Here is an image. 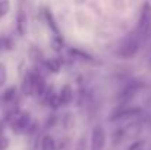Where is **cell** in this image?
<instances>
[{
	"mask_svg": "<svg viewBox=\"0 0 151 150\" xmlns=\"http://www.w3.org/2000/svg\"><path fill=\"white\" fill-rule=\"evenodd\" d=\"M141 40H142V37L138 36L137 33L134 36H131L129 38H126L123 41V44L117 50V56H120L122 59H131V57H134L138 53V50H139Z\"/></svg>",
	"mask_w": 151,
	"mask_h": 150,
	"instance_id": "cell-1",
	"label": "cell"
},
{
	"mask_svg": "<svg viewBox=\"0 0 151 150\" xmlns=\"http://www.w3.org/2000/svg\"><path fill=\"white\" fill-rule=\"evenodd\" d=\"M150 30H151V4L147 1V3H144V6L141 9V15H139L135 33L138 36H141L142 38H145L150 34Z\"/></svg>",
	"mask_w": 151,
	"mask_h": 150,
	"instance_id": "cell-2",
	"label": "cell"
},
{
	"mask_svg": "<svg viewBox=\"0 0 151 150\" xmlns=\"http://www.w3.org/2000/svg\"><path fill=\"white\" fill-rule=\"evenodd\" d=\"M31 127V115L28 112H21L15 115V119L12 121V128L15 133L22 134L25 131H28Z\"/></svg>",
	"mask_w": 151,
	"mask_h": 150,
	"instance_id": "cell-3",
	"label": "cell"
},
{
	"mask_svg": "<svg viewBox=\"0 0 151 150\" xmlns=\"http://www.w3.org/2000/svg\"><path fill=\"white\" fill-rule=\"evenodd\" d=\"M106 146V133L101 125H97L93 128L91 133V144L90 150H103Z\"/></svg>",
	"mask_w": 151,
	"mask_h": 150,
	"instance_id": "cell-4",
	"label": "cell"
},
{
	"mask_svg": "<svg viewBox=\"0 0 151 150\" xmlns=\"http://www.w3.org/2000/svg\"><path fill=\"white\" fill-rule=\"evenodd\" d=\"M141 88H142V84H141L139 81H134V83L128 84V86L120 91L117 100H119L120 103H128V101H131V100L137 96V93H138Z\"/></svg>",
	"mask_w": 151,
	"mask_h": 150,
	"instance_id": "cell-5",
	"label": "cell"
},
{
	"mask_svg": "<svg viewBox=\"0 0 151 150\" xmlns=\"http://www.w3.org/2000/svg\"><path fill=\"white\" fill-rule=\"evenodd\" d=\"M141 115V109L139 107H123L119 109L117 112H114L110 118V121H125V119H134L137 116Z\"/></svg>",
	"mask_w": 151,
	"mask_h": 150,
	"instance_id": "cell-6",
	"label": "cell"
},
{
	"mask_svg": "<svg viewBox=\"0 0 151 150\" xmlns=\"http://www.w3.org/2000/svg\"><path fill=\"white\" fill-rule=\"evenodd\" d=\"M40 75L34 74V72H28L25 77H24V81H22V94L25 96H32L35 94V84H37V80H38Z\"/></svg>",
	"mask_w": 151,
	"mask_h": 150,
	"instance_id": "cell-7",
	"label": "cell"
},
{
	"mask_svg": "<svg viewBox=\"0 0 151 150\" xmlns=\"http://www.w3.org/2000/svg\"><path fill=\"white\" fill-rule=\"evenodd\" d=\"M16 30H18L19 36H25L27 30H28V18H27V13L22 9H19L18 16H16Z\"/></svg>",
	"mask_w": 151,
	"mask_h": 150,
	"instance_id": "cell-8",
	"label": "cell"
},
{
	"mask_svg": "<svg viewBox=\"0 0 151 150\" xmlns=\"http://www.w3.org/2000/svg\"><path fill=\"white\" fill-rule=\"evenodd\" d=\"M59 96H60V100H62V104H69L72 99H73V90L70 88V86H63L62 87V90H60V93H59Z\"/></svg>",
	"mask_w": 151,
	"mask_h": 150,
	"instance_id": "cell-9",
	"label": "cell"
},
{
	"mask_svg": "<svg viewBox=\"0 0 151 150\" xmlns=\"http://www.w3.org/2000/svg\"><path fill=\"white\" fill-rule=\"evenodd\" d=\"M46 68L50 71V72H59L60 71V68H62V62L57 59V57H50V59H47L46 60Z\"/></svg>",
	"mask_w": 151,
	"mask_h": 150,
	"instance_id": "cell-10",
	"label": "cell"
},
{
	"mask_svg": "<svg viewBox=\"0 0 151 150\" xmlns=\"http://www.w3.org/2000/svg\"><path fill=\"white\" fill-rule=\"evenodd\" d=\"M41 150H56V141L51 136H44L41 138Z\"/></svg>",
	"mask_w": 151,
	"mask_h": 150,
	"instance_id": "cell-11",
	"label": "cell"
},
{
	"mask_svg": "<svg viewBox=\"0 0 151 150\" xmlns=\"http://www.w3.org/2000/svg\"><path fill=\"white\" fill-rule=\"evenodd\" d=\"M47 103H49V106H50V107H53V109H57L59 106H62L60 96H59V94H56V93H53V94H50V96L47 97Z\"/></svg>",
	"mask_w": 151,
	"mask_h": 150,
	"instance_id": "cell-12",
	"label": "cell"
},
{
	"mask_svg": "<svg viewBox=\"0 0 151 150\" xmlns=\"http://www.w3.org/2000/svg\"><path fill=\"white\" fill-rule=\"evenodd\" d=\"M15 97H16V88L12 87V88L6 90V93H4V96H3V100H4L6 103H9V101L15 100Z\"/></svg>",
	"mask_w": 151,
	"mask_h": 150,
	"instance_id": "cell-13",
	"label": "cell"
},
{
	"mask_svg": "<svg viewBox=\"0 0 151 150\" xmlns=\"http://www.w3.org/2000/svg\"><path fill=\"white\" fill-rule=\"evenodd\" d=\"M10 9V1L9 0H0V18H3Z\"/></svg>",
	"mask_w": 151,
	"mask_h": 150,
	"instance_id": "cell-14",
	"label": "cell"
},
{
	"mask_svg": "<svg viewBox=\"0 0 151 150\" xmlns=\"http://www.w3.org/2000/svg\"><path fill=\"white\" fill-rule=\"evenodd\" d=\"M7 80V71H6V66L3 63H0V87L6 83Z\"/></svg>",
	"mask_w": 151,
	"mask_h": 150,
	"instance_id": "cell-15",
	"label": "cell"
},
{
	"mask_svg": "<svg viewBox=\"0 0 151 150\" xmlns=\"http://www.w3.org/2000/svg\"><path fill=\"white\" fill-rule=\"evenodd\" d=\"M123 138V130H117L113 136V144H119V141H122Z\"/></svg>",
	"mask_w": 151,
	"mask_h": 150,
	"instance_id": "cell-16",
	"label": "cell"
},
{
	"mask_svg": "<svg viewBox=\"0 0 151 150\" xmlns=\"http://www.w3.org/2000/svg\"><path fill=\"white\" fill-rule=\"evenodd\" d=\"M31 57H32L34 60H40V59L43 57V53H41L38 49L32 47V49H31Z\"/></svg>",
	"mask_w": 151,
	"mask_h": 150,
	"instance_id": "cell-17",
	"label": "cell"
},
{
	"mask_svg": "<svg viewBox=\"0 0 151 150\" xmlns=\"http://www.w3.org/2000/svg\"><path fill=\"white\" fill-rule=\"evenodd\" d=\"M7 138L6 137H3L1 134H0V150H6V147H7Z\"/></svg>",
	"mask_w": 151,
	"mask_h": 150,
	"instance_id": "cell-18",
	"label": "cell"
},
{
	"mask_svg": "<svg viewBox=\"0 0 151 150\" xmlns=\"http://www.w3.org/2000/svg\"><path fill=\"white\" fill-rule=\"evenodd\" d=\"M75 150H85V138H84V137H82V138H79V141H78L76 149Z\"/></svg>",
	"mask_w": 151,
	"mask_h": 150,
	"instance_id": "cell-19",
	"label": "cell"
},
{
	"mask_svg": "<svg viewBox=\"0 0 151 150\" xmlns=\"http://www.w3.org/2000/svg\"><path fill=\"white\" fill-rule=\"evenodd\" d=\"M9 47V40L4 37H0V49H6Z\"/></svg>",
	"mask_w": 151,
	"mask_h": 150,
	"instance_id": "cell-20",
	"label": "cell"
},
{
	"mask_svg": "<svg viewBox=\"0 0 151 150\" xmlns=\"http://www.w3.org/2000/svg\"><path fill=\"white\" fill-rule=\"evenodd\" d=\"M142 146H144V143H142V141H137V143H134V144L129 147V150H139Z\"/></svg>",
	"mask_w": 151,
	"mask_h": 150,
	"instance_id": "cell-21",
	"label": "cell"
}]
</instances>
